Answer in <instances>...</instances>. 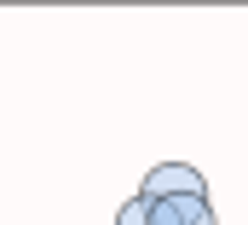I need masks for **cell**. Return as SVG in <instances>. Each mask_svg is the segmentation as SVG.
Here are the masks:
<instances>
[{
    "label": "cell",
    "mask_w": 248,
    "mask_h": 225,
    "mask_svg": "<svg viewBox=\"0 0 248 225\" xmlns=\"http://www.w3.org/2000/svg\"><path fill=\"white\" fill-rule=\"evenodd\" d=\"M144 220L150 225H219L208 196H162V202H150Z\"/></svg>",
    "instance_id": "obj_2"
},
{
    "label": "cell",
    "mask_w": 248,
    "mask_h": 225,
    "mask_svg": "<svg viewBox=\"0 0 248 225\" xmlns=\"http://www.w3.org/2000/svg\"><path fill=\"white\" fill-rule=\"evenodd\" d=\"M139 196H144V202H162V196H208V179L190 168V162H162V168L144 173Z\"/></svg>",
    "instance_id": "obj_1"
},
{
    "label": "cell",
    "mask_w": 248,
    "mask_h": 225,
    "mask_svg": "<svg viewBox=\"0 0 248 225\" xmlns=\"http://www.w3.org/2000/svg\"><path fill=\"white\" fill-rule=\"evenodd\" d=\"M144 214H150V202H144V196H127L122 208H116V225H150Z\"/></svg>",
    "instance_id": "obj_3"
}]
</instances>
